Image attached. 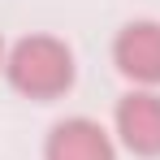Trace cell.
Listing matches in <instances>:
<instances>
[{
	"label": "cell",
	"instance_id": "4",
	"mask_svg": "<svg viewBox=\"0 0 160 160\" xmlns=\"http://www.w3.org/2000/svg\"><path fill=\"white\" fill-rule=\"evenodd\" d=\"M117 134L134 156H160V95L152 87L117 100Z\"/></svg>",
	"mask_w": 160,
	"mask_h": 160
},
{
	"label": "cell",
	"instance_id": "1",
	"mask_svg": "<svg viewBox=\"0 0 160 160\" xmlns=\"http://www.w3.org/2000/svg\"><path fill=\"white\" fill-rule=\"evenodd\" d=\"M4 74L26 100H56L74 87V52L56 35H26L9 48Z\"/></svg>",
	"mask_w": 160,
	"mask_h": 160
},
{
	"label": "cell",
	"instance_id": "3",
	"mask_svg": "<svg viewBox=\"0 0 160 160\" xmlns=\"http://www.w3.org/2000/svg\"><path fill=\"white\" fill-rule=\"evenodd\" d=\"M43 160H117V147L100 121L91 117H65L56 121L48 143H43Z\"/></svg>",
	"mask_w": 160,
	"mask_h": 160
},
{
	"label": "cell",
	"instance_id": "2",
	"mask_svg": "<svg viewBox=\"0 0 160 160\" xmlns=\"http://www.w3.org/2000/svg\"><path fill=\"white\" fill-rule=\"evenodd\" d=\"M117 69L138 87H160V22H130L112 43Z\"/></svg>",
	"mask_w": 160,
	"mask_h": 160
},
{
	"label": "cell",
	"instance_id": "5",
	"mask_svg": "<svg viewBox=\"0 0 160 160\" xmlns=\"http://www.w3.org/2000/svg\"><path fill=\"white\" fill-rule=\"evenodd\" d=\"M0 65H4V43H0Z\"/></svg>",
	"mask_w": 160,
	"mask_h": 160
}]
</instances>
